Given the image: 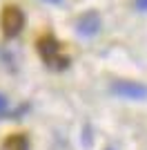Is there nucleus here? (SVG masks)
I'll use <instances>...</instances> for the list:
<instances>
[{
    "instance_id": "1",
    "label": "nucleus",
    "mask_w": 147,
    "mask_h": 150,
    "mask_svg": "<svg viewBox=\"0 0 147 150\" xmlns=\"http://www.w3.org/2000/svg\"><path fill=\"white\" fill-rule=\"evenodd\" d=\"M111 92L120 99H132V101H143L147 99V88L134 81H116L111 85Z\"/></svg>"
},
{
    "instance_id": "2",
    "label": "nucleus",
    "mask_w": 147,
    "mask_h": 150,
    "mask_svg": "<svg viewBox=\"0 0 147 150\" xmlns=\"http://www.w3.org/2000/svg\"><path fill=\"white\" fill-rule=\"evenodd\" d=\"M22 23H24V18H22V11H20V9H16V7L5 9V13H2V31H5V36L13 38L20 31Z\"/></svg>"
},
{
    "instance_id": "3",
    "label": "nucleus",
    "mask_w": 147,
    "mask_h": 150,
    "mask_svg": "<svg viewBox=\"0 0 147 150\" xmlns=\"http://www.w3.org/2000/svg\"><path fill=\"white\" fill-rule=\"evenodd\" d=\"M76 31H78L80 36H96L98 31H100V18H98V13L94 11H87L83 13L78 18V23H76Z\"/></svg>"
},
{
    "instance_id": "4",
    "label": "nucleus",
    "mask_w": 147,
    "mask_h": 150,
    "mask_svg": "<svg viewBox=\"0 0 147 150\" xmlns=\"http://www.w3.org/2000/svg\"><path fill=\"white\" fill-rule=\"evenodd\" d=\"M38 50H40V54L45 56V61L49 63V65H58V58H56V54H58V45L54 43V40H43V43H38Z\"/></svg>"
},
{
    "instance_id": "5",
    "label": "nucleus",
    "mask_w": 147,
    "mask_h": 150,
    "mask_svg": "<svg viewBox=\"0 0 147 150\" xmlns=\"http://www.w3.org/2000/svg\"><path fill=\"white\" fill-rule=\"evenodd\" d=\"M7 108H9V101H7V96L0 94V117H5V114H7Z\"/></svg>"
},
{
    "instance_id": "6",
    "label": "nucleus",
    "mask_w": 147,
    "mask_h": 150,
    "mask_svg": "<svg viewBox=\"0 0 147 150\" xmlns=\"http://www.w3.org/2000/svg\"><path fill=\"white\" fill-rule=\"evenodd\" d=\"M136 9L138 11H147V0H136Z\"/></svg>"
},
{
    "instance_id": "7",
    "label": "nucleus",
    "mask_w": 147,
    "mask_h": 150,
    "mask_svg": "<svg viewBox=\"0 0 147 150\" xmlns=\"http://www.w3.org/2000/svg\"><path fill=\"white\" fill-rule=\"evenodd\" d=\"M47 2H54V5H56V2H60V0H47Z\"/></svg>"
}]
</instances>
